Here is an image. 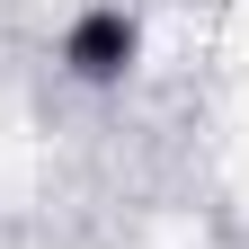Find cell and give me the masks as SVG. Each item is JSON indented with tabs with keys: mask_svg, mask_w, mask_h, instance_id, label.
Here are the masks:
<instances>
[{
	"mask_svg": "<svg viewBox=\"0 0 249 249\" xmlns=\"http://www.w3.org/2000/svg\"><path fill=\"white\" fill-rule=\"evenodd\" d=\"M62 62H71V80H89V89L124 80L134 71V18L124 9H80L71 36H62Z\"/></svg>",
	"mask_w": 249,
	"mask_h": 249,
	"instance_id": "1",
	"label": "cell"
}]
</instances>
